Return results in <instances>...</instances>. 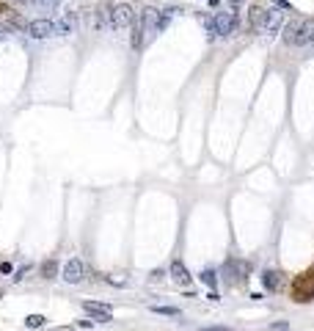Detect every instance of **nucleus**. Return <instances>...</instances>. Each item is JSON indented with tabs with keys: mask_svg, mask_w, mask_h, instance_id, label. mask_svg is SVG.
<instances>
[{
	"mask_svg": "<svg viewBox=\"0 0 314 331\" xmlns=\"http://www.w3.org/2000/svg\"><path fill=\"white\" fill-rule=\"evenodd\" d=\"M199 279H201L207 287H212V290H215V284H218V273H215V271H209V268L201 271V273H199Z\"/></svg>",
	"mask_w": 314,
	"mask_h": 331,
	"instance_id": "nucleus-14",
	"label": "nucleus"
},
{
	"mask_svg": "<svg viewBox=\"0 0 314 331\" xmlns=\"http://www.w3.org/2000/svg\"><path fill=\"white\" fill-rule=\"evenodd\" d=\"M0 298H3V293H0Z\"/></svg>",
	"mask_w": 314,
	"mask_h": 331,
	"instance_id": "nucleus-26",
	"label": "nucleus"
},
{
	"mask_svg": "<svg viewBox=\"0 0 314 331\" xmlns=\"http://www.w3.org/2000/svg\"><path fill=\"white\" fill-rule=\"evenodd\" d=\"M135 8L130 6V3H116V6L111 8V28H133L135 25Z\"/></svg>",
	"mask_w": 314,
	"mask_h": 331,
	"instance_id": "nucleus-5",
	"label": "nucleus"
},
{
	"mask_svg": "<svg viewBox=\"0 0 314 331\" xmlns=\"http://www.w3.org/2000/svg\"><path fill=\"white\" fill-rule=\"evenodd\" d=\"M240 20L234 11H221V14H215V20L207 22V30L212 36H231L234 30H237Z\"/></svg>",
	"mask_w": 314,
	"mask_h": 331,
	"instance_id": "nucleus-4",
	"label": "nucleus"
},
{
	"mask_svg": "<svg viewBox=\"0 0 314 331\" xmlns=\"http://www.w3.org/2000/svg\"><path fill=\"white\" fill-rule=\"evenodd\" d=\"M0 273L11 276V273H14V265H11V262H0Z\"/></svg>",
	"mask_w": 314,
	"mask_h": 331,
	"instance_id": "nucleus-19",
	"label": "nucleus"
},
{
	"mask_svg": "<svg viewBox=\"0 0 314 331\" xmlns=\"http://www.w3.org/2000/svg\"><path fill=\"white\" fill-rule=\"evenodd\" d=\"M83 276H86V265L77 260V257H72V260L63 265V282H66V284L83 282Z\"/></svg>",
	"mask_w": 314,
	"mask_h": 331,
	"instance_id": "nucleus-7",
	"label": "nucleus"
},
{
	"mask_svg": "<svg viewBox=\"0 0 314 331\" xmlns=\"http://www.w3.org/2000/svg\"><path fill=\"white\" fill-rule=\"evenodd\" d=\"M273 3H276V6H281V8H286V11H292V6H289L286 0H273Z\"/></svg>",
	"mask_w": 314,
	"mask_h": 331,
	"instance_id": "nucleus-21",
	"label": "nucleus"
},
{
	"mask_svg": "<svg viewBox=\"0 0 314 331\" xmlns=\"http://www.w3.org/2000/svg\"><path fill=\"white\" fill-rule=\"evenodd\" d=\"M154 315H166V317H179V309L176 306H152Z\"/></svg>",
	"mask_w": 314,
	"mask_h": 331,
	"instance_id": "nucleus-16",
	"label": "nucleus"
},
{
	"mask_svg": "<svg viewBox=\"0 0 314 331\" xmlns=\"http://www.w3.org/2000/svg\"><path fill=\"white\" fill-rule=\"evenodd\" d=\"M248 262L245 260H226L224 265V276H226V282L229 284H237V279H245L248 276Z\"/></svg>",
	"mask_w": 314,
	"mask_h": 331,
	"instance_id": "nucleus-6",
	"label": "nucleus"
},
{
	"mask_svg": "<svg viewBox=\"0 0 314 331\" xmlns=\"http://www.w3.org/2000/svg\"><path fill=\"white\" fill-rule=\"evenodd\" d=\"M44 323H47L44 315H28V317H25V326H28V329H42Z\"/></svg>",
	"mask_w": 314,
	"mask_h": 331,
	"instance_id": "nucleus-15",
	"label": "nucleus"
},
{
	"mask_svg": "<svg viewBox=\"0 0 314 331\" xmlns=\"http://www.w3.org/2000/svg\"><path fill=\"white\" fill-rule=\"evenodd\" d=\"M25 273H28V268H20V271H17V276H14V282H20V279H22Z\"/></svg>",
	"mask_w": 314,
	"mask_h": 331,
	"instance_id": "nucleus-23",
	"label": "nucleus"
},
{
	"mask_svg": "<svg viewBox=\"0 0 314 331\" xmlns=\"http://www.w3.org/2000/svg\"><path fill=\"white\" fill-rule=\"evenodd\" d=\"M53 28H56L58 36H69V33H75V30H77V11H63L61 20L53 22Z\"/></svg>",
	"mask_w": 314,
	"mask_h": 331,
	"instance_id": "nucleus-9",
	"label": "nucleus"
},
{
	"mask_svg": "<svg viewBox=\"0 0 314 331\" xmlns=\"http://www.w3.org/2000/svg\"><path fill=\"white\" fill-rule=\"evenodd\" d=\"M163 279V271H152V282H160Z\"/></svg>",
	"mask_w": 314,
	"mask_h": 331,
	"instance_id": "nucleus-22",
	"label": "nucleus"
},
{
	"mask_svg": "<svg viewBox=\"0 0 314 331\" xmlns=\"http://www.w3.org/2000/svg\"><path fill=\"white\" fill-rule=\"evenodd\" d=\"M14 3H28V0H14Z\"/></svg>",
	"mask_w": 314,
	"mask_h": 331,
	"instance_id": "nucleus-25",
	"label": "nucleus"
},
{
	"mask_svg": "<svg viewBox=\"0 0 314 331\" xmlns=\"http://www.w3.org/2000/svg\"><path fill=\"white\" fill-rule=\"evenodd\" d=\"M248 22H251L254 33H265V36H276L284 25L281 20V11L276 8H265V6H254L251 14H248Z\"/></svg>",
	"mask_w": 314,
	"mask_h": 331,
	"instance_id": "nucleus-1",
	"label": "nucleus"
},
{
	"mask_svg": "<svg viewBox=\"0 0 314 331\" xmlns=\"http://www.w3.org/2000/svg\"><path fill=\"white\" fill-rule=\"evenodd\" d=\"M28 36L30 39H47V36L56 33V28H53V20H33L28 22Z\"/></svg>",
	"mask_w": 314,
	"mask_h": 331,
	"instance_id": "nucleus-10",
	"label": "nucleus"
},
{
	"mask_svg": "<svg viewBox=\"0 0 314 331\" xmlns=\"http://www.w3.org/2000/svg\"><path fill=\"white\" fill-rule=\"evenodd\" d=\"M138 25H141V30H143V42H146V39H154V36L168 25V14H163L160 8H154V6H146L141 11Z\"/></svg>",
	"mask_w": 314,
	"mask_h": 331,
	"instance_id": "nucleus-3",
	"label": "nucleus"
},
{
	"mask_svg": "<svg viewBox=\"0 0 314 331\" xmlns=\"http://www.w3.org/2000/svg\"><path fill=\"white\" fill-rule=\"evenodd\" d=\"M11 25H17V28H28V22L22 20L20 14H11Z\"/></svg>",
	"mask_w": 314,
	"mask_h": 331,
	"instance_id": "nucleus-18",
	"label": "nucleus"
},
{
	"mask_svg": "<svg viewBox=\"0 0 314 331\" xmlns=\"http://www.w3.org/2000/svg\"><path fill=\"white\" fill-rule=\"evenodd\" d=\"M289 47H312L314 42V20H289L281 30Z\"/></svg>",
	"mask_w": 314,
	"mask_h": 331,
	"instance_id": "nucleus-2",
	"label": "nucleus"
},
{
	"mask_svg": "<svg viewBox=\"0 0 314 331\" xmlns=\"http://www.w3.org/2000/svg\"><path fill=\"white\" fill-rule=\"evenodd\" d=\"M83 309L88 312L97 323H111L113 320V312L111 306H105V303H97V301H83Z\"/></svg>",
	"mask_w": 314,
	"mask_h": 331,
	"instance_id": "nucleus-8",
	"label": "nucleus"
},
{
	"mask_svg": "<svg viewBox=\"0 0 314 331\" xmlns=\"http://www.w3.org/2000/svg\"><path fill=\"white\" fill-rule=\"evenodd\" d=\"M30 3H36L39 8H44V11H50V8H56L61 0H30Z\"/></svg>",
	"mask_w": 314,
	"mask_h": 331,
	"instance_id": "nucleus-17",
	"label": "nucleus"
},
{
	"mask_svg": "<svg viewBox=\"0 0 314 331\" xmlns=\"http://www.w3.org/2000/svg\"><path fill=\"white\" fill-rule=\"evenodd\" d=\"M77 326H80V329H91V326H94V320H80Z\"/></svg>",
	"mask_w": 314,
	"mask_h": 331,
	"instance_id": "nucleus-24",
	"label": "nucleus"
},
{
	"mask_svg": "<svg viewBox=\"0 0 314 331\" xmlns=\"http://www.w3.org/2000/svg\"><path fill=\"white\" fill-rule=\"evenodd\" d=\"M201 331H231L229 326H204Z\"/></svg>",
	"mask_w": 314,
	"mask_h": 331,
	"instance_id": "nucleus-20",
	"label": "nucleus"
},
{
	"mask_svg": "<svg viewBox=\"0 0 314 331\" xmlns=\"http://www.w3.org/2000/svg\"><path fill=\"white\" fill-rule=\"evenodd\" d=\"M168 273H171V279H174V282H179V284H188L190 282V273H188V268H185V262H182V260L171 262Z\"/></svg>",
	"mask_w": 314,
	"mask_h": 331,
	"instance_id": "nucleus-11",
	"label": "nucleus"
},
{
	"mask_svg": "<svg viewBox=\"0 0 314 331\" xmlns=\"http://www.w3.org/2000/svg\"><path fill=\"white\" fill-rule=\"evenodd\" d=\"M58 268H61V265H58L56 257L44 260V262H42V279H56V276H58Z\"/></svg>",
	"mask_w": 314,
	"mask_h": 331,
	"instance_id": "nucleus-13",
	"label": "nucleus"
},
{
	"mask_svg": "<svg viewBox=\"0 0 314 331\" xmlns=\"http://www.w3.org/2000/svg\"><path fill=\"white\" fill-rule=\"evenodd\" d=\"M262 284H265L270 293L281 290V273H279V271H265V273H262Z\"/></svg>",
	"mask_w": 314,
	"mask_h": 331,
	"instance_id": "nucleus-12",
	"label": "nucleus"
}]
</instances>
